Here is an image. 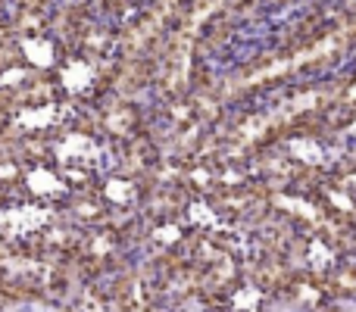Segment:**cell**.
Masks as SVG:
<instances>
[{"instance_id": "obj_1", "label": "cell", "mask_w": 356, "mask_h": 312, "mask_svg": "<svg viewBox=\"0 0 356 312\" xmlns=\"http://www.w3.org/2000/svg\"><path fill=\"white\" fill-rule=\"evenodd\" d=\"M297 269H291L288 256L284 253H272L266 250L263 259L257 263V284L266 290V294H284L291 284V278H294Z\"/></svg>"}, {"instance_id": "obj_2", "label": "cell", "mask_w": 356, "mask_h": 312, "mask_svg": "<svg viewBox=\"0 0 356 312\" xmlns=\"http://www.w3.org/2000/svg\"><path fill=\"white\" fill-rule=\"evenodd\" d=\"M284 297H288L291 303H297V306H303V309H325V303L332 300L325 281H322L319 275H307V272H294V278H291Z\"/></svg>"}, {"instance_id": "obj_3", "label": "cell", "mask_w": 356, "mask_h": 312, "mask_svg": "<svg viewBox=\"0 0 356 312\" xmlns=\"http://www.w3.org/2000/svg\"><path fill=\"white\" fill-rule=\"evenodd\" d=\"M328 288V297L334 300H347V297H356V263H344L328 275L325 281Z\"/></svg>"}, {"instance_id": "obj_4", "label": "cell", "mask_w": 356, "mask_h": 312, "mask_svg": "<svg viewBox=\"0 0 356 312\" xmlns=\"http://www.w3.org/2000/svg\"><path fill=\"white\" fill-rule=\"evenodd\" d=\"M328 312H341V309H328Z\"/></svg>"}]
</instances>
